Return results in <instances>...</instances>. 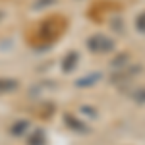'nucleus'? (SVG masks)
I'll use <instances>...</instances> for the list:
<instances>
[{
  "mask_svg": "<svg viewBox=\"0 0 145 145\" xmlns=\"http://www.w3.org/2000/svg\"><path fill=\"white\" fill-rule=\"evenodd\" d=\"M135 27H137V31L145 33V12H141V14L137 16V20H135Z\"/></svg>",
  "mask_w": 145,
  "mask_h": 145,
  "instance_id": "39448f33",
  "label": "nucleus"
},
{
  "mask_svg": "<svg viewBox=\"0 0 145 145\" xmlns=\"http://www.w3.org/2000/svg\"><path fill=\"white\" fill-rule=\"evenodd\" d=\"M139 72H141V66H134V68H130V70H126V72H116L110 79H112V83H124V81L132 79L134 76H137Z\"/></svg>",
  "mask_w": 145,
  "mask_h": 145,
  "instance_id": "f03ea898",
  "label": "nucleus"
},
{
  "mask_svg": "<svg viewBox=\"0 0 145 145\" xmlns=\"http://www.w3.org/2000/svg\"><path fill=\"white\" fill-rule=\"evenodd\" d=\"M126 60H128V54H120V58H114V60H112V66H114V68H116V66L120 68Z\"/></svg>",
  "mask_w": 145,
  "mask_h": 145,
  "instance_id": "0eeeda50",
  "label": "nucleus"
},
{
  "mask_svg": "<svg viewBox=\"0 0 145 145\" xmlns=\"http://www.w3.org/2000/svg\"><path fill=\"white\" fill-rule=\"evenodd\" d=\"M132 99L135 103H139V105H145V87H139V89H135L132 93Z\"/></svg>",
  "mask_w": 145,
  "mask_h": 145,
  "instance_id": "20e7f679",
  "label": "nucleus"
},
{
  "mask_svg": "<svg viewBox=\"0 0 145 145\" xmlns=\"http://www.w3.org/2000/svg\"><path fill=\"white\" fill-rule=\"evenodd\" d=\"M87 46H89L93 52L106 54V52H110L112 48H114V41L108 39V37H105V35H95V37H91L89 41H87Z\"/></svg>",
  "mask_w": 145,
  "mask_h": 145,
  "instance_id": "f257e3e1",
  "label": "nucleus"
},
{
  "mask_svg": "<svg viewBox=\"0 0 145 145\" xmlns=\"http://www.w3.org/2000/svg\"><path fill=\"white\" fill-rule=\"evenodd\" d=\"M101 78H103V76H101L99 72H95V74H91L89 78L79 79V81H78V85H79V87H91V85H93V83H97V81H99Z\"/></svg>",
  "mask_w": 145,
  "mask_h": 145,
  "instance_id": "7ed1b4c3",
  "label": "nucleus"
},
{
  "mask_svg": "<svg viewBox=\"0 0 145 145\" xmlns=\"http://www.w3.org/2000/svg\"><path fill=\"white\" fill-rule=\"evenodd\" d=\"M68 124H70V126H74L78 132H87V128H85L81 122H78V120H72V116H68Z\"/></svg>",
  "mask_w": 145,
  "mask_h": 145,
  "instance_id": "423d86ee",
  "label": "nucleus"
}]
</instances>
